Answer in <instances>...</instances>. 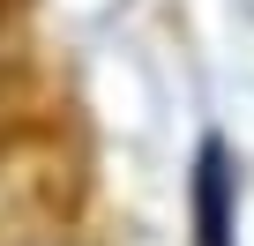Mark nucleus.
Masks as SVG:
<instances>
[{"label":"nucleus","instance_id":"obj_1","mask_svg":"<svg viewBox=\"0 0 254 246\" xmlns=\"http://www.w3.org/2000/svg\"><path fill=\"white\" fill-rule=\"evenodd\" d=\"M187 201H194V246H239V157L217 127L194 142Z\"/></svg>","mask_w":254,"mask_h":246}]
</instances>
